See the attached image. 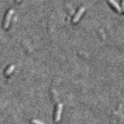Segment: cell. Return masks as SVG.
Returning a JSON list of instances; mask_svg holds the SVG:
<instances>
[{
	"label": "cell",
	"instance_id": "1",
	"mask_svg": "<svg viewBox=\"0 0 124 124\" xmlns=\"http://www.w3.org/2000/svg\"><path fill=\"white\" fill-rule=\"evenodd\" d=\"M13 14H14V9H10L8 11V13L4 24V27L5 29H7L9 26L10 21H11V17L13 16Z\"/></svg>",
	"mask_w": 124,
	"mask_h": 124
},
{
	"label": "cell",
	"instance_id": "2",
	"mask_svg": "<svg viewBox=\"0 0 124 124\" xmlns=\"http://www.w3.org/2000/svg\"><path fill=\"white\" fill-rule=\"evenodd\" d=\"M62 109H63V104H59L58 105V107L56 108V113L55 116V120L56 122H58L60 120L61 116H62Z\"/></svg>",
	"mask_w": 124,
	"mask_h": 124
},
{
	"label": "cell",
	"instance_id": "3",
	"mask_svg": "<svg viewBox=\"0 0 124 124\" xmlns=\"http://www.w3.org/2000/svg\"><path fill=\"white\" fill-rule=\"evenodd\" d=\"M85 9H85V7H82L79 9V10L78 11V12L77 13V14H76V16H75V17L73 18V23H77L78 21H79V19H80L81 17V16L83 15V14L84 13H85Z\"/></svg>",
	"mask_w": 124,
	"mask_h": 124
},
{
	"label": "cell",
	"instance_id": "4",
	"mask_svg": "<svg viewBox=\"0 0 124 124\" xmlns=\"http://www.w3.org/2000/svg\"><path fill=\"white\" fill-rule=\"evenodd\" d=\"M108 1H109V3L111 4L112 6L114 8L118 13H121V12L122 11V8H120V6H119V4H118L115 0H108Z\"/></svg>",
	"mask_w": 124,
	"mask_h": 124
},
{
	"label": "cell",
	"instance_id": "5",
	"mask_svg": "<svg viewBox=\"0 0 124 124\" xmlns=\"http://www.w3.org/2000/svg\"><path fill=\"white\" fill-rule=\"evenodd\" d=\"M14 68H15V66H14V65H11V66L9 67L8 68V70H6V73H5V75H6V76H9L11 74L13 73V71H14Z\"/></svg>",
	"mask_w": 124,
	"mask_h": 124
},
{
	"label": "cell",
	"instance_id": "6",
	"mask_svg": "<svg viewBox=\"0 0 124 124\" xmlns=\"http://www.w3.org/2000/svg\"><path fill=\"white\" fill-rule=\"evenodd\" d=\"M32 124H45L44 123H43L42 122L39 121L38 120H32Z\"/></svg>",
	"mask_w": 124,
	"mask_h": 124
},
{
	"label": "cell",
	"instance_id": "7",
	"mask_svg": "<svg viewBox=\"0 0 124 124\" xmlns=\"http://www.w3.org/2000/svg\"><path fill=\"white\" fill-rule=\"evenodd\" d=\"M16 1H17V3H19V2L21 1V0H16Z\"/></svg>",
	"mask_w": 124,
	"mask_h": 124
}]
</instances>
